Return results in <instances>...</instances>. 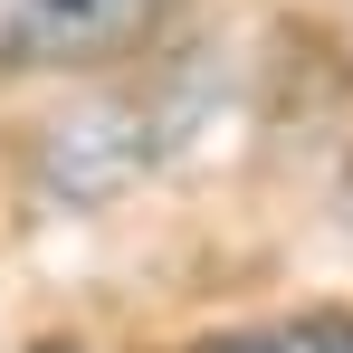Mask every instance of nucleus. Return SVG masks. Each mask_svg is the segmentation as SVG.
<instances>
[{"instance_id":"f257e3e1","label":"nucleus","mask_w":353,"mask_h":353,"mask_svg":"<svg viewBox=\"0 0 353 353\" xmlns=\"http://www.w3.org/2000/svg\"><path fill=\"white\" fill-rule=\"evenodd\" d=\"M163 0H0V67H96L143 39Z\"/></svg>"},{"instance_id":"f03ea898","label":"nucleus","mask_w":353,"mask_h":353,"mask_svg":"<svg viewBox=\"0 0 353 353\" xmlns=\"http://www.w3.org/2000/svg\"><path fill=\"white\" fill-rule=\"evenodd\" d=\"M201 353H353V315H277L248 334H210Z\"/></svg>"},{"instance_id":"7ed1b4c3","label":"nucleus","mask_w":353,"mask_h":353,"mask_svg":"<svg viewBox=\"0 0 353 353\" xmlns=\"http://www.w3.org/2000/svg\"><path fill=\"white\" fill-rule=\"evenodd\" d=\"M29 353H86V344H67V334H39V344H29Z\"/></svg>"}]
</instances>
